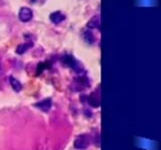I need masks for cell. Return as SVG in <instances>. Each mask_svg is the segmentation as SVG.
<instances>
[{
	"mask_svg": "<svg viewBox=\"0 0 161 150\" xmlns=\"http://www.w3.org/2000/svg\"><path fill=\"white\" fill-rule=\"evenodd\" d=\"M62 61L64 64L67 65V66L73 68L75 71H78V72L80 71V64L73 56H70V55H65V56H64Z\"/></svg>",
	"mask_w": 161,
	"mask_h": 150,
	"instance_id": "6da1fadb",
	"label": "cell"
},
{
	"mask_svg": "<svg viewBox=\"0 0 161 150\" xmlns=\"http://www.w3.org/2000/svg\"><path fill=\"white\" fill-rule=\"evenodd\" d=\"M33 17V12L32 10L28 7H22L20 8L18 12V18L20 21L22 22H28L32 19Z\"/></svg>",
	"mask_w": 161,
	"mask_h": 150,
	"instance_id": "7a4b0ae2",
	"label": "cell"
},
{
	"mask_svg": "<svg viewBox=\"0 0 161 150\" xmlns=\"http://www.w3.org/2000/svg\"><path fill=\"white\" fill-rule=\"evenodd\" d=\"M90 144V140L87 135H80L75 140L74 146L77 149H86Z\"/></svg>",
	"mask_w": 161,
	"mask_h": 150,
	"instance_id": "3957f363",
	"label": "cell"
},
{
	"mask_svg": "<svg viewBox=\"0 0 161 150\" xmlns=\"http://www.w3.org/2000/svg\"><path fill=\"white\" fill-rule=\"evenodd\" d=\"M65 18H67V16H65V14L62 11H54L49 15L50 21H52L53 24L62 23L63 21H64Z\"/></svg>",
	"mask_w": 161,
	"mask_h": 150,
	"instance_id": "277c9868",
	"label": "cell"
},
{
	"mask_svg": "<svg viewBox=\"0 0 161 150\" xmlns=\"http://www.w3.org/2000/svg\"><path fill=\"white\" fill-rule=\"evenodd\" d=\"M52 104H53L52 99H50V98H47V99L42 100V101L36 103V104H35V106L40 108L44 112H47L48 110L50 109V107H52Z\"/></svg>",
	"mask_w": 161,
	"mask_h": 150,
	"instance_id": "5b68a950",
	"label": "cell"
},
{
	"mask_svg": "<svg viewBox=\"0 0 161 150\" xmlns=\"http://www.w3.org/2000/svg\"><path fill=\"white\" fill-rule=\"evenodd\" d=\"M100 16L99 15H95L88 21L87 27L89 29H100Z\"/></svg>",
	"mask_w": 161,
	"mask_h": 150,
	"instance_id": "8992f818",
	"label": "cell"
},
{
	"mask_svg": "<svg viewBox=\"0 0 161 150\" xmlns=\"http://www.w3.org/2000/svg\"><path fill=\"white\" fill-rule=\"evenodd\" d=\"M33 46V43L32 42H26V43H22V44H19L17 48H16V53L21 55L23 53H25L27 51L28 49H30Z\"/></svg>",
	"mask_w": 161,
	"mask_h": 150,
	"instance_id": "52a82bcc",
	"label": "cell"
},
{
	"mask_svg": "<svg viewBox=\"0 0 161 150\" xmlns=\"http://www.w3.org/2000/svg\"><path fill=\"white\" fill-rule=\"evenodd\" d=\"M9 82H10V85L12 86L14 91L19 92L20 90L22 89V84L20 83L16 78H14L13 76H10L9 77Z\"/></svg>",
	"mask_w": 161,
	"mask_h": 150,
	"instance_id": "ba28073f",
	"label": "cell"
},
{
	"mask_svg": "<svg viewBox=\"0 0 161 150\" xmlns=\"http://www.w3.org/2000/svg\"><path fill=\"white\" fill-rule=\"evenodd\" d=\"M84 39L86 42H88L90 44H92L96 41V38H95V35L93 34V32L91 31L90 29L86 30V31H84Z\"/></svg>",
	"mask_w": 161,
	"mask_h": 150,
	"instance_id": "9c48e42d",
	"label": "cell"
},
{
	"mask_svg": "<svg viewBox=\"0 0 161 150\" xmlns=\"http://www.w3.org/2000/svg\"><path fill=\"white\" fill-rule=\"evenodd\" d=\"M88 101L93 107H99L100 106V98H99V96L97 97L96 93H92L90 95V97L88 98Z\"/></svg>",
	"mask_w": 161,
	"mask_h": 150,
	"instance_id": "30bf717a",
	"label": "cell"
},
{
	"mask_svg": "<svg viewBox=\"0 0 161 150\" xmlns=\"http://www.w3.org/2000/svg\"><path fill=\"white\" fill-rule=\"evenodd\" d=\"M39 1H42V0H30V2H32V3H36V2H39Z\"/></svg>",
	"mask_w": 161,
	"mask_h": 150,
	"instance_id": "8fae6325",
	"label": "cell"
}]
</instances>
